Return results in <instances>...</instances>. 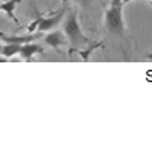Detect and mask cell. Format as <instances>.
I'll return each instance as SVG.
<instances>
[{
    "label": "cell",
    "mask_w": 152,
    "mask_h": 152,
    "mask_svg": "<svg viewBox=\"0 0 152 152\" xmlns=\"http://www.w3.org/2000/svg\"><path fill=\"white\" fill-rule=\"evenodd\" d=\"M62 32H64L67 41L72 44L70 53H73V50L81 47V46L90 44L88 37L81 29L78 14L75 11H67V15H64V18H62Z\"/></svg>",
    "instance_id": "cell-1"
},
{
    "label": "cell",
    "mask_w": 152,
    "mask_h": 152,
    "mask_svg": "<svg viewBox=\"0 0 152 152\" xmlns=\"http://www.w3.org/2000/svg\"><path fill=\"white\" fill-rule=\"evenodd\" d=\"M123 5L122 0H110V5L105 9V28L111 35L125 37L126 26L123 21Z\"/></svg>",
    "instance_id": "cell-2"
},
{
    "label": "cell",
    "mask_w": 152,
    "mask_h": 152,
    "mask_svg": "<svg viewBox=\"0 0 152 152\" xmlns=\"http://www.w3.org/2000/svg\"><path fill=\"white\" fill-rule=\"evenodd\" d=\"M66 12H67V8H62V9L56 11L55 14L49 15V17H44V18L40 21V24H38L37 32L41 34V32H49V31L55 29L58 24H61L62 18H64V15H66Z\"/></svg>",
    "instance_id": "cell-3"
},
{
    "label": "cell",
    "mask_w": 152,
    "mask_h": 152,
    "mask_svg": "<svg viewBox=\"0 0 152 152\" xmlns=\"http://www.w3.org/2000/svg\"><path fill=\"white\" fill-rule=\"evenodd\" d=\"M44 43L46 44H49L52 49H55L56 52L59 53V47L61 46H66L69 41H67V38H66V35H64V32L62 31H49L47 34H46V37H44Z\"/></svg>",
    "instance_id": "cell-4"
},
{
    "label": "cell",
    "mask_w": 152,
    "mask_h": 152,
    "mask_svg": "<svg viewBox=\"0 0 152 152\" xmlns=\"http://www.w3.org/2000/svg\"><path fill=\"white\" fill-rule=\"evenodd\" d=\"M37 53H44V49L41 44L38 43H32V41H28V43H23L21 47H20V52L18 55L21 56V59L31 62L34 59V55Z\"/></svg>",
    "instance_id": "cell-5"
},
{
    "label": "cell",
    "mask_w": 152,
    "mask_h": 152,
    "mask_svg": "<svg viewBox=\"0 0 152 152\" xmlns=\"http://www.w3.org/2000/svg\"><path fill=\"white\" fill-rule=\"evenodd\" d=\"M20 2H21V0H6V2L0 3V11H3L9 18H12V21H14L15 24H20L18 18H17V17H15V14H14L15 6H17Z\"/></svg>",
    "instance_id": "cell-6"
},
{
    "label": "cell",
    "mask_w": 152,
    "mask_h": 152,
    "mask_svg": "<svg viewBox=\"0 0 152 152\" xmlns=\"http://www.w3.org/2000/svg\"><path fill=\"white\" fill-rule=\"evenodd\" d=\"M20 47H21V44H18V43H6V44H3V47H2V55L9 59V58H12V56L18 55Z\"/></svg>",
    "instance_id": "cell-7"
},
{
    "label": "cell",
    "mask_w": 152,
    "mask_h": 152,
    "mask_svg": "<svg viewBox=\"0 0 152 152\" xmlns=\"http://www.w3.org/2000/svg\"><path fill=\"white\" fill-rule=\"evenodd\" d=\"M104 41H99V43H93V44H87V49L85 50H81V49H76L75 52L76 53H79L81 55V58L84 59V61H88L90 59V55L94 52V49H97V47H104Z\"/></svg>",
    "instance_id": "cell-8"
},
{
    "label": "cell",
    "mask_w": 152,
    "mask_h": 152,
    "mask_svg": "<svg viewBox=\"0 0 152 152\" xmlns=\"http://www.w3.org/2000/svg\"><path fill=\"white\" fill-rule=\"evenodd\" d=\"M44 18V15L43 14H38V17L34 20V21H31L28 26H26V31L29 32V34H34V32H37V28H38V24H40V21Z\"/></svg>",
    "instance_id": "cell-9"
},
{
    "label": "cell",
    "mask_w": 152,
    "mask_h": 152,
    "mask_svg": "<svg viewBox=\"0 0 152 152\" xmlns=\"http://www.w3.org/2000/svg\"><path fill=\"white\" fill-rule=\"evenodd\" d=\"M75 2H76V3H79V5H85L87 0H75Z\"/></svg>",
    "instance_id": "cell-10"
},
{
    "label": "cell",
    "mask_w": 152,
    "mask_h": 152,
    "mask_svg": "<svg viewBox=\"0 0 152 152\" xmlns=\"http://www.w3.org/2000/svg\"><path fill=\"white\" fill-rule=\"evenodd\" d=\"M146 58H148V59H151V61H152V52H151V53H148V55H146Z\"/></svg>",
    "instance_id": "cell-11"
},
{
    "label": "cell",
    "mask_w": 152,
    "mask_h": 152,
    "mask_svg": "<svg viewBox=\"0 0 152 152\" xmlns=\"http://www.w3.org/2000/svg\"><path fill=\"white\" fill-rule=\"evenodd\" d=\"M5 35H6L5 32H2V31H0V40H2V37H5Z\"/></svg>",
    "instance_id": "cell-12"
},
{
    "label": "cell",
    "mask_w": 152,
    "mask_h": 152,
    "mask_svg": "<svg viewBox=\"0 0 152 152\" xmlns=\"http://www.w3.org/2000/svg\"><path fill=\"white\" fill-rule=\"evenodd\" d=\"M122 2H123V3H128V2H131V0H122ZM149 2L152 3V0H149Z\"/></svg>",
    "instance_id": "cell-13"
},
{
    "label": "cell",
    "mask_w": 152,
    "mask_h": 152,
    "mask_svg": "<svg viewBox=\"0 0 152 152\" xmlns=\"http://www.w3.org/2000/svg\"><path fill=\"white\" fill-rule=\"evenodd\" d=\"M2 47H3V44L0 43V55H2Z\"/></svg>",
    "instance_id": "cell-14"
},
{
    "label": "cell",
    "mask_w": 152,
    "mask_h": 152,
    "mask_svg": "<svg viewBox=\"0 0 152 152\" xmlns=\"http://www.w3.org/2000/svg\"><path fill=\"white\" fill-rule=\"evenodd\" d=\"M62 3H67V0H62Z\"/></svg>",
    "instance_id": "cell-15"
}]
</instances>
